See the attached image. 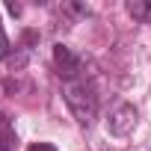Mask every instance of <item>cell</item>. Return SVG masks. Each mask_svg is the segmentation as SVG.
I'll return each instance as SVG.
<instances>
[{
  "instance_id": "5",
  "label": "cell",
  "mask_w": 151,
  "mask_h": 151,
  "mask_svg": "<svg viewBox=\"0 0 151 151\" xmlns=\"http://www.w3.org/2000/svg\"><path fill=\"white\" fill-rule=\"evenodd\" d=\"M0 151H18V133L12 119L0 110Z\"/></svg>"
},
{
  "instance_id": "7",
  "label": "cell",
  "mask_w": 151,
  "mask_h": 151,
  "mask_svg": "<svg viewBox=\"0 0 151 151\" xmlns=\"http://www.w3.org/2000/svg\"><path fill=\"white\" fill-rule=\"evenodd\" d=\"M9 56H12V42H9V36L3 30V18H0V62H6Z\"/></svg>"
},
{
  "instance_id": "6",
  "label": "cell",
  "mask_w": 151,
  "mask_h": 151,
  "mask_svg": "<svg viewBox=\"0 0 151 151\" xmlns=\"http://www.w3.org/2000/svg\"><path fill=\"white\" fill-rule=\"evenodd\" d=\"M127 12H130L139 24H151V3H145V0H130V3H127Z\"/></svg>"
},
{
  "instance_id": "8",
  "label": "cell",
  "mask_w": 151,
  "mask_h": 151,
  "mask_svg": "<svg viewBox=\"0 0 151 151\" xmlns=\"http://www.w3.org/2000/svg\"><path fill=\"white\" fill-rule=\"evenodd\" d=\"M27 151H59L56 145H50V142H33Z\"/></svg>"
},
{
  "instance_id": "4",
  "label": "cell",
  "mask_w": 151,
  "mask_h": 151,
  "mask_svg": "<svg viewBox=\"0 0 151 151\" xmlns=\"http://www.w3.org/2000/svg\"><path fill=\"white\" fill-rule=\"evenodd\" d=\"M39 42V33L36 30H24L21 33V45H18V56H9V68L12 71H18V68H24L27 65V59H30V53H33V45Z\"/></svg>"
},
{
  "instance_id": "3",
  "label": "cell",
  "mask_w": 151,
  "mask_h": 151,
  "mask_svg": "<svg viewBox=\"0 0 151 151\" xmlns=\"http://www.w3.org/2000/svg\"><path fill=\"white\" fill-rule=\"evenodd\" d=\"M136 127V107L133 104H119L113 113H110V122H107V130L113 136H127L133 133Z\"/></svg>"
},
{
  "instance_id": "1",
  "label": "cell",
  "mask_w": 151,
  "mask_h": 151,
  "mask_svg": "<svg viewBox=\"0 0 151 151\" xmlns=\"http://www.w3.org/2000/svg\"><path fill=\"white\" fill-rule=\"evenodd\" d=\"M62 101H65L68 113L74 116V122L80 127H89L98 119V107H101L98 89H95V83L86 77V74L77 77V80H65L62 83Z\"/></svg>"
},
{
  "instance_id": "2",
  "label": "cell",
  "mask_w": 151,
  "mask_h": 151,
  "mask_svg": "<svg viewBox=\"0 0 151 151\" xmlns=\"http://www.w3.org/2000/svg\"><path fill=\"white\" fill-rule=\"evenodd\" d=\"M53 68H56V74H59V80L65 83V80H77V77H83L86 74V65H83V59L74 53L68 45H53Z\"/></svg>"
}]
</instances>
